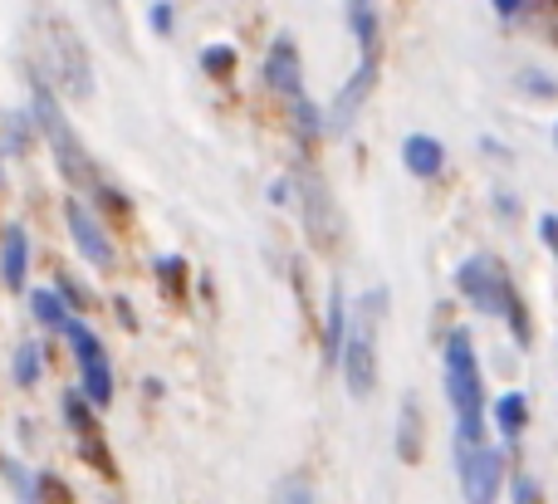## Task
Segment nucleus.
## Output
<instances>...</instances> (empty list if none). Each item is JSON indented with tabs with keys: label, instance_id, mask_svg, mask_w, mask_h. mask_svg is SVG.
Listing matches in <instances>:
<instances>
[{
	"label": "nucleus",
	"instance_id": "nucleus-1",
	"mask_svg": "<svg viewBox=\"0 0 558 504\" xmlns=\"http://www.w3.org/2000/svg\"><path fill=\"white\" fill-rule=\"evenodd\" d=\"M446 397L456 411V456L490 446L485 441V378H481V358L465 329L446 333Z\"/></svg>",
	"mask_w": 558,
	"mask_h": 504
},
{
	"label": "nucleus",
	"instance_id": "nucleus-2",
	"mask_svg": "<svg viewBox=\"0 0 558 504\" xmlns=\"http://www.w3.org/2000/svg\"><path fill=\"white\" fill-rule=\"evenodd\" d=\"M456 290H461V299L471 304V309L490 314V319H505L514 333V343L520 348H530L534 343V329H530V309H524L520 290H514L510 270H505L495 255H471V260L456 270Z\"/></svg>",
	"mask_w": 558,
	"mask_h": 504
},
{
	"label": "nucleus",
	"instance_id": "nucleus-3",
	"mask_svg": "<svg viewBox=\"0 0 558 504\" xmlns=\"http://www.w3.org/2000/svg\"><path fill=\"white\" fill-rule=\"evenodd\" d=\"M29 108H35V123H39V133H45L49 152H54V162H59V172H64V182L98 192V186H104V176L94 172V157H88V147L78 143L74 127L64 123V113H59V103H54V88H49L39 74L29 78Z\"/></svg>",
	"mask_w": 558,
	"mask_h": 504
},
{
	"label": "nucleus",
	"instance_id": "nucleus-4",
	"mask_svg": "<svg viewBox=\"0 0 558 504\" xmlns=\"http://www.w3.org/2000/svg\"><path fill=\"white\" fill-rule=\"evenodd\" d=\"M377 314H387V290H367L363 299L353 304V329H348L343 358H338L353 397H367L377 382Z\"/></svg>",
	"mask_w": 558,
	"mask_h": 504
},
{
	"label": "nucleus",
	"instance_id": "nucleus-5",
	"mask_svg": "<svg viewBox=\"0 0 558 504\" xmlns=\"http://www.w3.org/2000/svg\"><path fill=\"white\" fill-rule=\"evenodd\" d=\"M39 39H45V59H49V69H54L59 88H69V98L88 103V98H94V64H88V49H84V39H78V29L64 25V20H45Z\"/></svg>",
	"mask_w": 558,
	"mask_h": 504
},
{
	"label": "nucleus",
	"instance_id": "nucleus-6",
	"mask_svg": "<svg viewBox=\"0 0 558 504\" xmlns=\"http://www.w3.org/2000/svg\"><path fill=\"white\" fill-rule=\"evenodd\" d=\"M64 339H69V348H74L78 372H84V397L94 402V407H108V402H113V368H108V348L88 333L84 319L69 323Z\"/></svg>",
	"mask_w": 558,
	"mask_h": 504
},
{
	"label": "nucleus",
	"instance_id": "nucleus-7",
	"mask_svg": "<svg viewBox=\"0 0 558 504\" xmlns=\"http://www.w3.org/2000/svg\"><path fill=\"white\" fill-rule=\"evenodd\" d=\"M456 476H461V495L465 504H495L505 485V451L500 446H481L471 456H456Z\"/></svg>",
	"mask_w": 558,
	"mask_h": 504
},
{
	"label": "nucleus",
	"instance_id": "nucleus-8",
	"mask_svg": "<svg viewBox=\"0 0 558 504\" xmlns=\"http://www.w3.org/2000/svg\"><path fill=\"white\" fill-rule=\"evenodd\" d=\"M299 216H304V231L318 250H333L338 241V216H333V196L318 182V172H299Z\"/></svg>",
	"mask_w": 558,
	"mask_h": 504
},
{
	"label": "nucleus",
	"instance_id": "nucleus-9",
	"mask_svg": "<svg viewBox=\"0 0 558 504\" xmlns=\"http://www.w3.org/2000/svg\"><path fill=\"white\" fill-rule=\"evenodd\" d=\"M64 221H69V235H74L78 255H84L94 270H108V265H113V245H108V231L94 221V211H88L78 196H69V201H64Z\"/></svg>",
	"mask_w": 558,
	"mask_h": 504
},
{
	"label": "nucleus",
	"instance_id": "nucleus-10",
	"mask_svg": "<svg viewBox=\"0 0 558 504\" xmlns=\"http://www.w3.org/2000/svg\"><path fill=\"white\" fill-rule=\"evenodd\" d=\"M64 421L78 431V446H84L88 466L104 470V476L113 480V476H118V470H113V456L104 451V437H98V421H94V402H88L84 392H69V397H64Z\"/></svg>",
	"mask_w": 558,
	"mask_h": 504
},
{
	"label": "nucleus",
	"instance_id": "nucleus-11",
	"mask_svg": "<svg viewBox=\"0 0 558 504\" xmlns=\"http://www.w3.org/2000/svg\"><path fill=\"white\" fill-rule=\"evenodd\" d=\"M265 88H275L279 98H304V74H299V49L289 35H279L270 45V54H265Z\"/></svg>",
	"mask_w": 558,
	"mask_h": 504
},
{
	"label": "nucleus",
	"instance_id": "nucleus-12",
	"mask_svg": "<svg viewBox=\"0 0 558 504\" xmlns=\"http://www.w3.org/2000/svg\"><path fill=\"white\" fill-rule=\"evenodd\" d=\"M373 84H377V54H363V64H357V74L343 84V94L333 98V113H328V127H338L343 133L348 123L357 118V108L367 103V94H373Z\"/></svg>",
	"mask_w": 558,
	"mask_h": 504
},
{
	"label": "nucleus",
	"instance_id": "nucleus-13",
	"mask_svg": "<svg viewBox=\"0 0 558 504\" xmlns=\"http://www.w3.org/2000/svg\"><path fill=\"white\" fill-rule=\"evenodd\" d=\"M402 162H407V172L412 176L432 182V176H441V167H446V147L436 143V137H426V133H412L402 143Z\"/></svg>",
	"mask_w": 558,
	"mask_h": 504
},
{
	"label": "nucleus",
	"instance_id": "nucleus-14",
	"mask_svg": "<svg viewBox=\"0 0 558 504\" xmlns=\"http://www.w3.org/2000/svg\"><path fill=\"white\" fill-rule=\"evenodd\" d=\"M25 270H29L25 225H5V235H0V274H5L10 290H25Z\"/></svg>",
	"mask_w": 558,
	"mask_h": 504
},
{
	"label": "nucleus",
	"instance_id": "nucleus-15",
	"mask_svg": "<svg viewBox=\"0 0 558 504\" xmlns=\"http://www.w3.org/2000/svg\"><path fill=\"white\" fill-rule=\"evenodd\" d=\"M422 402L416 397H402V421H397V456H402V466H416L422 460Z\"/></svg>",
	"mask_w": 558,
	"mask_h": 504
},
{
	"label": "nucleus",
	"instance_id": "nucleus-16",
	"mask_svg": "<svg viewBox=\"0 0 558 504\" xmlns=\"http://www.w3.org/2000/svg\"><path fill=\"white\" fill-rule=\"evenodd\" d=\"M348 329H353V309H348L343 290H333V294H328V323H324V353H328V362H333V368H338V358H343Z\"/></svg>",
	"mask_w": 558,
	"mask_h": 504
},
{
	"label": "nucleus",
	"instance_id": "nucleus-17",
	"mask_svg": "<svg viewBox=\"0 0 558 504\" xmlns=\"http://www.w3.org/2000/svg\"><path fill=\"white\" fill-rule=\"evenodd\" d=\"M495 427H500L505 441H520L524 427H530V397H524V392H505V397L495 402Z\"/></svg>",
	"mask_w": 558,
	"mask_h": 504
},
{
	"label": "nucleus",
	"instance_id": "nucleus-18",
	"mask_svg": "<svg viewBox=\"0 0 558 504\" xmlns=\"http://www.w3.org/2000/svg\"><path fill=\"white\" fill-rule=\"evenodd\" d=\"M29 309H35V319L45 323L49 333H69V323L78 319V314H69V304L59 299V294H49V290H35V294H29Z\"/></svg>",
	"mask_w": 558,
	"mask_h": 504
},
{
	"label": "nucleus",
	"instance_id": "nucleus-19",
	"mask_svg": "<svg viewBox=\"0 0 558 504\" xmlns=\"http://www.w3.org/2000/svg\"><path fill=\"white\" fill-rule=\"evenodd\" d=\"M348 25L357 35V49L363 54H377V10L373 0H348Z\"/></svg>",
	"mask_w": 558,
	"mask_h": 504
},
{
	"label": "nucleus",
	"instance_id": "nucleus-20",
	"mask_svg": "<svg viewBox=\"0 0 558 504\" xmlns=\"http://www.w3.org/2000/svg\"><path fill=\"white\" fill-rule=\"evenodd\" d=\"M157 280H162L167 299H186V260L182 255H162V260H157Z\"/></svg>",
	"mask_w": 558,
	"mask_h": 504
},
{
	"label": "nucleus",
	"instance_id": "nucleus-21",
	"mask_svg": "<svg viewBox=\"0 0 558 504\" xmlns=\"http://www.w3.org/2000/svg\"><path fill=\"white\" fill-rule=\"evenodd\" d=\"M39 358H45V353H39V343H20V348H15V382H20V388H35V382H39V372H45V368H39Z\"/></svg>",
	"mask_w": 558,
	"mask_h": 504
},
{
	"label": "nucleus",
	"instance_id": "nucleus-22",
	"mask_svg": "<svg viewBox=\"0 0 558 504\" xmlns=\"http://www.w3.org/2000/svg\"><path fill=\"white\" fill-rule=\"evenodd\" d=\"M94 5V15H98V25L113 35V45L118 49H128V29H123V10H118V0H88Z\"/></svg>",
	"mask_w": 558,
	"mask_h": 504
},
{
	"label": "nucleus",
	"instance_id": "nucleus-23",
	"mask_svg": "<svg viewBox=\"0 0 558 504\" xmlns=\"http://www.w3.org/2000/svg\"><path fill=\"white\" fill-rule=\"evenodd\" d=\"M294 123H299V137H304V147H314L318 133H324V118H318V108L308 103V98H294Z\"/></svg>",
	"mask_w": 558,
	"mask_h": 504
},
{
	"label": "nucleus",
	"instance_id": "nucleus-24",
	"mask_svg": "<svg viewBox=\"0 0 558 504\" xmlns=\"http://www.w3.org/2000/svg\"><path fill=\"white\" fill-rule=\"evenodd\" d=\"M202 69H206L211 78H231V69H235V49H231V45H211V49L202 54Z\"/></svg>",
	"mask_w": 558,
	"mask_h": 504
},
{
	"label": "nucleus",
	"instance_id": "nucleus-25",
	"mask_svg": "<svg viewBox=\"0 0 558 504\" xmlns=\"http://www.w3.org/2000/svg\"><path fill=\"white\" fill-rule=\"evenodd\" d=\"M275 504H314V490H308L304 476H289V480H279Z\"/></svg>",
	"mask_w": 558,
	"mask_h": 504
},
{
	"label": "nucleus",
	"instance_id": "nucleus-26",
	"mask_svg": "<svg viewBox=\"0 0 558 504\" xmlns=\"http://www.w3.org/2000/svg\"><path fill=\"white\" fill-rule=\"evenodd\" d=\"M35 495H39V504H74V495H69L64 485H59V476H35Z\"/></svg>",
	"mask_w": 558,
	"mask_h": 504
},
{
	"label": "nucleus",
	"instance_id": "nucleus-27",
	"mask_svg": "<svg viewBox=\"0 0 558 504\" xmlns=\"http://www.w3.org/2000/svg\"><path fill=\"white\" fill-rule=\"evenodd\" d=\"M510 495H514V504H544V490H539V480L534 476H514Z\"/></svg>",
	"mask_w": 558,
	"mask_h": 504
},
{
	"label": "nucleus",
	"instance_id": "nucleus-28",
	"mask_svg": "<svg viewBox=\"0 0 558 504\" xmlns=\"http://www.w3.org/2000/svg\"><path fill=\"white\" fill-rule=\"evenodd\" d=\"M520 84H524V94H534V98H554L558 94V84H554L549 74H539V69H524Z\"/></svg>",
	"mask_w": 558,
	"mask_h": 504
},
{
	"label": "nucleus",
	"instance_id": "nucleus-29",
	"mask_svg": "<svg viewBox=\"0 0 558 504\" xmlns=\"http://www.w3.org/2000/svg\"><path fill=\"white\" fill-rule=\"evenodd\" d=\"M59 299H64V304H69V309H74V314H84V309H88V294L78 290L74 280H59Z\"/></svg>",
	"mask_w": 558,
	"mask_h": 504
},
{
	"label": "nucleus",
	"instance_id": "nucleus-30",
	"mask_svg": "<svg viewBox=\"0 0 558 504\" xmlns=\"http://www.w3.org/2000/svg\"><path fill=\"white\" fill-rule=\"evenodd\" d=\"M539 235H544V245H549V255L558 260V216H539Z\"/></svg>",
	"mask_w": 558,
	"mask_h": 504
},
{
	"label": "nucleus",
	"instance_id": "nucleus-31",
	"mask_svg": "<svg viewBox=\"0 0 558 504\" xmlns=\"http://www.w3.org/2000/svg\"><path fill=\"white\" fill-rule=\"evenodd\" d=\"M153 29L157 35H172V5H167V0H157L153 5Z\"/></svg>",
	"mask_w": 558,
	"mask_h": 504
},
{
	"label": "nucleus",
	"instance_id": "nucleus-32",
	"mask_svg": "<svg viewBox=\"0 0 558 504\" xmlns=\"http://www.w3.org/2000/svg\"><path fill=\"white\" fill-rule=\"evenodd\" d=\"M495 10H500V15H514V10H524V0H495Z\"/></svg>",
	"mask_w": 558,
	"mask_h": 504
},
{
	"label": "nucleus",
	"instance_id": "nucleus-33",
	"mask_svg": "<svg viewBox=\"0 0 558 504\" xmlns=\"http://www.w3.org/2000/svg\"><path fill=\"white\" fill-rule=\"evenodd\" d=\"M554 143H558V123H554Z\"/></svg>",
	"mask_w": 558,
	"mask_h": 504
}]
</instances>
